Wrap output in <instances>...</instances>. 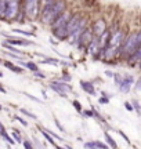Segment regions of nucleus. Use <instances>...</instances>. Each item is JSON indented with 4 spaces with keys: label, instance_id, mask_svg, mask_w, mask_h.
Masks as SVG:
<instances>
[{
    "label": "nucleus",
    "instance_id": "f257e3e1",
    "mask_svg": "<svg viewBox=\"0 0 141 149\" xmlns=\"http://www.w3.org/2000/svg\"><path fill=\"white\" fill-rule=\"evenodd\" d=\"M68 8L66 1H55V0H46L42 1V10H40L39 19L43 25H50L54 22L58 17L62 14L64 11Z\"/></svg>",
    "mask_w": 141,
    "mask_h": 149
},
{
    "label": "nucleus",
    "instance_id": "f03ea898",
    "mask_svg": "<svg viewBox=\"0 0 141 149\" xmlns=\"http://www.w3.org/2000/svg\"><path fill=\"white\" fill-rule=\"evenodd\" d=\"M140 47H141V29L129 32V33L126 35L123 44H122V50H120L119 58L127 61L132 55L136 54V51Z\"/></svg>",
    "mask_w": 141,
    "mask_h": 149
},
{
    "label": "nucleus",
    "instance_id": "7ed1b4c3",
    "mask_svg": "<svg viewBox=\"0 0 141 149\" xmlns=\"http://www.w3.org/2000/svg\"><path fill=\"white\" fill-rule=\"evenodd\" d=\"M42 1H38V0H26V1H22V14L26 19L29 21H35L40 17V10H42Z\"/></svg>",
    "mask_w": 141,
    "mask_h": 149
},
{
    "label": "nucleus",
    "instance_id": "20e7f679",
    "mask_svg": "<svg viewBox=\"0 0 141 149\" xmlns=\"http://www.w3.org/2000/svg\"><path fill=\"white\" fill-rule=\"evenodd\" d=\"M48 88L55 91L57 94L60 95V97H62V98H68V94L73 91V88H72V86H70L69 83H65V82L60 80V79L51 80L50 84H48Z\"/></svg>",
    "mask_w": 141,
    "mask_h": 149
},
{
    "label": "nucleus",
    "instance_id": "39448f33",
    "mask_svg": "<svg viewBox=\"0 0 141 149\" xmlns=\"http://www.w3.org/2000/svg\"><path fill=\"white\" fill-rule=\"evenodd\" d=\"M21 7H22V1H18V0L7 1V10L4 14V21H17L18 15L21 14Z\"/></svg>",
    "mask_w": 141,
    "mask_h": 149
},
{
    "label": "nucleus",
    "instance_id": "423d86ee",
    "mask_svg": "<svg viewBox=\"0 0 141 149\" xmlns=\"http://www.w3.org/2000/svg\"><path fill=\"white\" fill-rule=\"evenodd\" d=\"M73 13H75V11H73L72 8H69V7L66 8V10L64 11L62 14L58 17V18L55 19L53 24L50 25V29H51V32H53V31H57V29H62V28H65V26H66V24L69 22L70 17L73 15Z\"/></svg>",
    "mask_w": 141,
    "mask_h": 149
},
{
    "label": "nucleus",
    "instance_id": "0eeeda50",
    "mask_svg": "<svg viewBox=\"0 0 141 149\" xmlns=\"http://www.w3.org/2000/svg\"><path fill=\"white\" fill-rule=\"evenodd\" d=\"M82 17H83V14H82V13H79V11H75V13H73V15L70 17L69 22H68V24H66V26H65V32H66V36H68V39H69L70 36L75 33V31L78 29L79 22H80Z\"/></svg>",
    "mask_w": 141,
    "mask_h": 149
},
{
    "label": "nucleus",
    "instance_id": "6e6552de",
    "mask_svg": "<svg viewBox=\"0 0 141 149\" xmlns=\"http://www.w3.org/2000/svg\"><path fill=\"white\" fill-rule=\"evenodd\" d=\"M93 39H94L93 31H91L90 26H87V29L83 32L82 36L79 37V41H78V44H76V48H78V50H85V51H86L87 46L91 43V40Z\"/></svg>",
    "mask_w": 141,
    "mask_h": 149
},
{
    "label": "nucleus",
    "instance_id": "1a4fd4ad",
    "mask_svg": "<svg viewBox=\"0 0 141 149\" xmlns=\"http://www.w3.org/2000/svg\"><path fill=\"white\" fill-rule=\"evenodd\" d=\"M90 28H91V31H93L94 36H95V37H100L101 35H104L105 32L108 31V24H107V21H105L104 18H97Z\"/></svg>",
    "mask_w": 141,
    "mask_h": 149
},
{
    "label": "nucleus",
    "instance_id": "9d476101",
    "mask_svg": "<svg viewBox=\"0 0 141 149\" xmlns=\"http://www.w3.org/2000/svg\"><path fill=\"white\" fill-rule=\"evenodd\" d=\"M7 39L4 40L6 43H8L10 46H14V47H17V46H23V47H28V46H35L36 43L35 41H31V40H25L22 39V37H13V36H10L8 33H3Z\"/></svg>",
    "mask_w": 141,
    "mask_h": 149
},
{
    "label": "nucleus",
    "instance_id": "9b49d317",
    "mask_svg": "<svg viewBox=\"0 0 141 149\" xmlns=\"http://www.w3.org/2000/svg\"><path fill=\"white\" fill-rule=\"evenodd\" d=\"M134 78L133 75H125L123 76V80H122V83L119 84V91L120 93H123V94H127V93H130V88L134 86Z\"/></svg>",
    "mask_w": 141,
    "mask_h": 149
},
{
    "label": "nucleus",
    "instance_id": "f8f14e48",
    "mask_svg": "<svg viewBox=\"0 0 141 149\" xmlns=\"http://www.w3.org/2000/svg\"><path fill=\"white\" fill-rule=\"evenodd\" d=\"M86 51L89 53V54L91 55V57H95V55L100 53V41H98V37H95L94 36V39L91 40V43L87 46V48H86Z\"/></svg>",
    "mask_w": 141,
    "mask_h": 149
},
{
    "label": "nucleus",
    "instance_id": "ddd939ff",
    "mask_svg": "<svg viewBox=\"0 0 141 149\" xmlns=\"http://www.w3.org/2000/svg\"><path fill=\"white\" fill-rule=\"evenodd\" d=\"M79 84L82 87V90L89 95H95V87L91 82H87V80H80Z\"/></svg>",
    "mask_w": 141,
    "mask_h": 149
},
{
    "label": "nucleus",
    "instance_id": "4468645a",
    "mask_svg": "<svg viewBox=\"0 0 141 149\" xmlns=\"http://www.w3.org/2000/svg\"><path fill=\"white\" fill-rule=\"evenodd\" d=\"M104 138H105V142H107V145H108L109 148H112V149H119L116 141H115V140L111 137V134L108 133V131H104Z\"/></svg>",
    "mask_w": 141,
    "mask_h": 149
},
{
    "label": "nucleus",
    "instance_id": "2eb2a0df",
    "mask_svg": "<svg viewBox=\"0 0 141 149\" xmlns=\"http://www.w3.org/2000/svg\"><path fill=\"white\" fill-rule=\"evenodd\" d=\"M4 66L7 68V69H10L11 72H14V73H23V68L22 66H17V65H14L13 62H10V61H4Z\"/></svg>",
    "mask_w": 141,
    "mask_h": 149
},
{
    "label": "nucleus",
    "instance_id": "dca6fc26",
    "mask_svg": "<svg viewBox=\"0 0 141 149\" xmlns=\"http://www.w3.org/2000/svg\"><path fill=\"white\" fill-rule=\"evenodd\" d=\"M126 62H129L130 65H133V63H137V65H138V63L141 62V47L138 48V50L136 51V54L132 55V57H130Z\"/></svg>",
    "mask_w": 141,
    "mask_h": 149
},
{
    "label": "nucleus",
    "instance_id": "f3484780",
    "mask_svg": "<svg viewBox=\"0 0 141 149\" xmlns=\"http://www.w3.org/2000/svg\"><path fill=\"white\" fill-rule=\"evenodd\" d=\"M38 127H39V130H40V133H42V135L44 137V140H47V142H48L50 145H53V146H54V148H55V146H57L58 144H57V142L54 141V138H53V137H51L50 134H47L46 131H44V130L42 128V124H39V126H38Z\"/></svg>",
    "mask_w": 141,
    "mask_h": 149
},
{
    "label": "nucleus",
    "instance_id": "a211bd4d",
    "mask_svg": "<svg viewBox=\"0 0 141 149\" xmlns=\"http://www.w3.org/2000/svg\"><path fill=\"white\" fill-rule=\"evenodd\" d=\"M22 68H26V69H29V71L33 72V73L39 71V66H38V63L33 62V61H28V62H23Z\"/></svg>",
    "mask_w": 141,
    "mask_h": 149
},
{
    "label": "nucleus",
    "instance_id": "6ab92c4d",
    "mask_svg": "<svg viewBox=\"0 0 141 149\" xmlns=\"http://www.w3.org/2000/svg\"><path fill=\"white\" fill-rule=\"evenodd\" d=\"M1 46L6 48V50L11 51L13 54H15V55H22L23 54L22 51H19V50H18L17 47H14V46H10V44H8V43H6V41H3V43H1Z\"/></svg>",
    "mask_w": 141,
    "mask_h": 149
},
{
    "label": "nucleus",
    "instance_id": "aec40b11",
    "mask_svg": "<svg viewBox=\"0 0 141 149\" xmlns=\"http://www.w3.org/2000/svg\"><path fill=\"white\" fill-rule=\"evenodd\" d=\"M90 109L93 110V113H94V119H95V120H98V122H100L101 124H107V119H105V118H102V115H101V113H100V112H98L97 109H95L94 106H91Z\"/></svg>",
    "mask_w": 141,
    "mask_h": 149
},
{
    "label": "nucleus",
    "instance_id": "412c9836",
    "mask_svg": "<svg viewBox=\"0 0 141 149\" xmlns=\"http://www.w3.org/2000/svg\"><path fill=\"white\" fill-rule=\"evenodd\" d=\"M109 100H111V94L105 93V91H102L101 97L98 98V102H100L101 105H108V104H109Z\"/></svg>",
    "mask_w": 141,
    "mask_h": 149
},
{
    "label": "nucleus",
    "instance_id": "4be33fe9",
    "mask_svg": "<svg viewBox=\"0 0 141 149\" xmlns=\"http://www.w3.org/2000/svg\"><path fill=\"white\" fill-rule=\"evenodd\" d=\"M40 62L48 63V65H58V63H60V59H58V58H53V57H46V58L42 59Z\"/></svg>",
    "mask_w": 141,
    "mask_h": 149
},
{
    "label": "nucleus",
    "instance_id": "5701e85b",
    "mask_svg": "<svg viewBox=\"0 0 141 149\" xmlns=\"http://www.w3.org/2000/svg\"><path fill=\"white\" fill-rule=\"evenodd\" d=\"M6 10H7V1L6 0H0V19H4Z\"/></svg>",
    "mask_w": 141,
    "mask_h": 149
},
{
    "label": "nucleus",
    "instance_id": "b1692460",
    "mask_svg": "<svg viewBox=\"0 0 141 149\" xmlns=\"http://www.w3.org/2000/svg\"><path fill=\"white\" fill-rule=\"evenodd\" d=\"M11 138H14V141L15 142H18V144H21V142H23L22 141V135H21V133L17 130V128H14L13 130V134H11Z\"/></svg>",
    "mask_w": 141,
    "mask_h": 149
},
{
    "label": "nucleus",
    "instance_id": "393cba45",
    "mask_svg": "<svg viewBox=\"0 0 141 149\" xmlns=\"http://www.w3.org/2000/svg\"><path fill=\"white\" fill-rule=\"evenodd\" d=\"M14 33H18V35H23V36H29V37H35V32H29V31H22V29H13Z\"/></svg>",
    "mask_w": 141,
    "mask_h": 149
},
{
    "label": "nucleus",
    "instance_id": "a878e982",
    "mask_svg": "<svg viewBox=\"0 0 141 149\" xmlns=\"http://www.w3.org/2000/svg\"><path fill=\"white\" fill-rule=\"evenodd\" d=\"M72 106L75 108V110H76L78 113L82 115V112H83V106H82V104H80L78 100H73V101H72Z\"/></svg>",
    "mask_w": 141,
    "mask_h": 149
},
{
    "label": "nucleus",
    "instance_id": "bb28decb",
    "mask_svg": "<svg viewBox=\"0 0 141 149\" xmlns=\"http://www.w3.org/2000/svg\"><path fill=\"white\" fill-rule=\"evenodd\" d=\"M19 112H21L22 115H25V116H28V118L33 119V120H38V116H36L35 113H32V112H29V110H28V109H25V108H21V109H19Z\"/></svg>",
    "mask_w": 141,
    "mask_h": 149
},
{
    "label": "nucleus",
    "instance_id": "cd10ccee",
    "mask_svg": "<svg viewBox=\"0 0 141 149\" xmlns=\"http://www.w3.org/2000/svg\"><path fill=\"white\" fill-rule=\"evenodd\" d=\"M0 135H1V137H3V138H4V140H6V141H7L10 145H14V142H15V141H14V140H13V138L8 135L7 131H1V133H0Z\"/></svg>",
    "mask_w": 141,
    "mask_h": 149
},
{
    "label": "nucleus",
    "instance_id": "c85d7f7f",
    "mask_svg": "<svg viewBox=\"0 0 141 149\" xmlns=\"http://www.w3.org/2000/svg\"><path fill=\"white\" fill-rule=\"evenodd\" d=\"M60 80H62V82H65V83H69L70 80H72V76L68 73V71H64L62 72V76L60 78Z\"/></svg>",
    "mask_w": 141,
    "mask_h": 149
},
{
    "label": "nucleus",
    "instance_id": "c756f323",
    "mask_svg": "<svg viewBox=\"0 0 141 149\" xmlns=\"http://www.w3.org/2000/svg\"><path fill=\"white\" fill-rule=\"evenodd\" d=\"M132 105H133L134 110L138 113V116H141V105H140V102L137 101V100H133V101H132Z\"/></svg>",
    "mask_w": 141,
    "mask_h": 149
},
{
    "label": "nucleus",
    "instance_id": "7c9ffc66",
    "mask_svg": "<svg viewBox=\"0 0 141 149\" xmlns=\"http://www.w3.org/2000/svg\"><path fill=\"white\" fill-rule=\"evenodd\" d=\"M42 128H43V130H44V131H46L47 134H50V135H51V137H53L54 140H58V141H62V138H61V137H60L58 134H55L54 131H51V130H48V128H44L43 126H42Z\"/></svg>",
    "mask_w": 141,
    "mask_h": 149
},
{
    "label": "nucleus",
    "instance_id": "2f4dec72",
    "mask_svg": "<svg viewBox=\"0 0 141 149\" xmlns=\"http://www.w3.org/2000/svg\"><path fill=\"white\" fill-rule=\"evenodd\" d=\"M113 80H115V84L119 87V84H120L122 80H123V76H122L120 73H115V75H113Z\"/></svg>",
    "mask_w": 141,
    "mask_h": 149
},
{
    "label": "nucleus",
    "instance_id": "473e14b6",
    "mask_svg": "<svg viewBox=\"0 0 141 149\" xmlns=\"http://www.w3.org/2000/svg\"><path fill=\"white\" fill-rule=\"evenodd\" d=\"M54 123H55V126H57V128H58L61 133H64V134L66 133V131H65V128H64V126L61 124V122H60V120H58L57 118H54Z\"/></svg>",
    "mask_w": 141,
    "mask_h": 149
},
{
    "label": "nucleus",
    "instance_id": "72a5a7b5",
    "mask_svg": "<svg viewBox=\"0 0 141 149\" xmlns=\"http://www.w3.org/2000/svg\"><path fill=\"white\" fill-rule=\"evenodd\" d=\"M82 116H85V118H94V113L91 109H83Z\"/></svg>",
    "mask_w": 141,
    "mask_h": 149
},
{
    "label": "nucleus",
    "instance_id": "f704fd0d",
    "mask_svg": "<svg viewBox=\"0 0 141 149\" xmlns=\"http://www.w3.org/2000/svg\"><path fill=\"white\" fill-rule=\"evenodd\" d=\"M4 54L8 55L10 58H14V59H17V61H19V62L22 61V57H21V55H15V54H13V53H8V51H4Z\"/></svg>",
    "mask_w": 141,
    "mask_h": 149
},
{
    "label": "nucleus",
    "instance_id": "c9c22d12",
    "mask_svg": "<svg viewBox=\"0 0 141 149\" xmlns=\"http://www.w3.org/2000/svg\"><path fill=\"white\" fill-rule=\"evenodd\" d=\"M22 145H23V148H25V149H35L33 144H32L29 140H25V141L22 142Z\"/></svg>",
    "mask_w": 141,
    "mask_h": 149
},
{
    "label": "nucleus",
    "instance_id": "e433bc0d",
    "mask_svg": "<svg viewBox=\"0 0 141 149\" xmlns=\"http://www.w3.org/2000/svg\"><path fill=\"white\" fill-rule=\"evenodd\" d=\"M14 119H15L17 122H19V123H21V124H22L23 127H26V126H28V122H26L25 119H22L21 116H18V115H15V116H14Z\"/></svg>",
    "mask_w": 141,
    "mask_h": 149
},
{
    "label": "nucleus",
    "instance_id": "4c0bfd02",
    "mask_svg": "<svg viewBox=\"0 0 141 149\" xmlns=\"http://www.w3.org/2000/svg\"><path fill=\"white\" fill-rule=\"evenodd\" d=\"M134 90H136V91H141V76L137 79V82L134 83Z\"/></svg>",
    "mask_w": 141,
    "mask_h": 149
},
{
    "label": "nucleus",
    "instance_id": "58836bf2",
    "mask_svg": "<svg viewBox=\"0 0 141 149\" xmlns=\"http://www.w3.org/2000/svg\"><path fill=\"white\" fill-rule=\"evenodd\" d=\"M33 76H35V78H38V79H42V80H43V79H46V75H44L43 72H40V71L35 72V73H33Z\"/></svg>",
    "mask_w": 141,
    "mask_h": 149
},
{
    "label": "nucleus",
    "instance_id": "ea45409f",
    "mask_svg": "<svg viewBox=\"0 0 141 149\" xmlns=\"http://www.w3.org/2000/svg\"><path fill=\"white\" fill-rule=\"evenodd\" d=\"M125 108H126V110H129V112H133V110H134L133 105H132V102H129V101L125 102Z\"/></svg>",
    "mask_w": 141,
    "mask_h": 149
},
{
    "label": "nucleus",
    "instance_id": "a19ab883",
    "mask_svg": "<svg viewBox=\"0 0 141 149\" xmlns=\"http://www.w3.org/2000/svg\"><path fill=\"white\" fill-rule=\"evenodd\" d=\"M117 134H119V135H122V137H123V140H125V141H126V144H129V145H130V144H132V142H130V140H129V137H127V135H126V134L123 133V131H117Z\"/></svg>",
    "mask_w": 141,
    "mask_h": 149
},
{
    "label": "nucleus",
    "instance_id": "79ce46f5",
    "mask_svg": "<svg viewBox=\"0 0 141 149\" xmlns=\"http://www.w3.org/2000/svg\"><path fill=\"white\" fill-rule=\"evenodd\" d=\"M23 95H26L29 100H32V101H35V102H39V104L42 102V100H39V98H36V97H33V95H31V94H28V93H25Z\"/></svg>",
    "mask_w": 141,
    "mask_h": 149
},
{
    "label": "nucleus",
    "instance_id": "37998d69",
    "mask_svg": "<svg viewBox=\"0 0 141 149\" xmlns=\"http://www.w3.org/2000/svg\"><path fill=\"white\" fill-rule=\"evenodd\" d=\"M113 72H111V71H105V76H108V78H113Z\"/></svg>",
    "mask_w": 141,
    "mask_h": 149
},
{
    "label": "nucleus",
    "instance_id": "c03bdc74",
    "mask_svg": "<svg viewBox=\"0 0 141 149\" xmlns=\"http://www.w3.org/2000/svg\"><path fill=\"white\" fill-rule=\"evenodd\" d=\"M60 63H61V65H64V66H69V65H70L68 61H60Z\"/></svg>",
    "mask_w": 141,
    "mask_h": 149
},
{
    "label": "nucleus",
    "instance_id": "a18cd8bd",
    "mask_svg": "<svg viewBox=\"0 0 141 149\" xmlns=\"http://www.w3.org/2000/svg\"><path fill=\"white\" fill-rule=\"evenodd\" d=\"M0 93H3V94H6V93H7V90H6V88H4V87H3V86H0Z\"/></svg>",
    "mask_w": 141,
    "mask_h": 149
},
{
    "label": "nucleus",
    "instance_id": "49530a36",
    "mask_svg": "<svg viewBox=\"0 0 141 149\" xmlns=\"http://www.w3.org/2000/svg\"><path fill=\"white\" fill-rule=\"evenodd\" d=\"M1 131H6V127H4V126H3V123L0 122V133H1Z\"/></svg>",
    "mask_w": 141,
    "mask_h": 149
},
{
    "label": "nucleus",
    "instance_id": "de8ad7c7",
    "mask_svg": "<svg viewBox=\"0 0 141 149\" xmlns=\"http://www.w3.org/2000/svg\"><path fill=\"white\" fill-rule=\"evenodd\" d=\"M50 43H51V44H54V46H57V44H58V41H55V40H53V37L50 39Z\"/></svg>",
    "mask_w": 141,
    "mask_h": 149
},
{
    "label": "nucleus",
    "instance_id": "09e8293b",
    "mask_svg": "<svg viewBox=\"0 0 141 149\" xmlns=\"http://www.w3.org/2000/svg\"><path fill=\"white\" fill-rule=\"evenodd\" d=\"M42 94H43V98L47 100V95H46V91H44V90H42Z\"/></svg>",
    "mask_w": 141,
    "mask_h": 149
},
{
    "label": "nucleus",
    "instance_id": "8fccbe9b",
    "mask_svg": "<svg viewBox=\"0 0 141 149\" xmlns=\"http://www.w3.org/2000/svg\"><path fill=\"white\" fill-rule=\"evenodd\" d=\"M55 149H66V148H65V146H60V145H57V146H55Z\"/></svg>",
    "mask_w": 141,
    "mask_h": 149
},
{
    "label": "nucleus",
    "instance_id": "3c124183",
    "mask_svg": "<svg viewBox=\"0 0 141 149\" xmlns=\"http://www.w3.org/2000/svg\"><path fill=\"white\" fill-rule=\"evenodd\" d=\"M65 148H66V149H73V146H70V145H66Z\"/></svg>",
    "mask_w": 141,
    "mask_h": 149
},
{
    "label": "nucleus",
    "instance_id": "603ef678",
    "mask_svg": "<svg viewBox=\"0 0 141 149\" xmlns=\"http://www.w3.org/2000/svg\"><path fill=\"white\" fill-rule=\"evenodd\" d=\"M137 66H138V69H140V71H141V62L138 63V65H137Z\"/></svg>",
    "mask_w": 141,
    "mask_h": 149
},
{
    "label": "nucleus",
    "instance_id": "864d4df0",
    "mask_svg": "<svg viewBox=\"0 0 141 149\" xmlns=\"http://www.w3.org/2000/svg\"><path fill=\"white\" fill-rule=\"evenodd\" d=\"M7 149H13V148H11V146H10V145H8V146H7Z\"/></svg>",
    "mask_w": 141,
    "mask_h": 149
},
{
    "label": "nucleus",
    "instance_id": "5fc2aeb1",
    "mask_svg": "<svg viewBox=\"0 0 141 149\" xmlns=\"http://www.w3.org/2000/svg\"><path fill=\"white\" fill-rule=\"evenodd\" d=\"M1 109H3V106H1V104H0V110H1Z\"/></svg>",
    "mask_w": 141,
    "mask_h": 149
},
{
    "label": "nucleus",
    "instance_id": "6e6d98bb",
    "mask_svg": "<svg viewBox=\"0 0 141 149\" xmlns=\"http://www.w3.org/2000/svg\"><path fill=\"white\" fill-rule=\"evenodd\" d=\"M1 76H3V73H1V72H0V78H1Z\"/></svg>",
    "mask_w": 141,
    "mask_h": 149
},
{
    "label": "nucleus",
    "instance_id": "4d7b16f0",
    "mask_svg": "<svg viewBox=\"0 0 141 149\" xmlns=\"http://www.w3.org/2000/svg\"><path fill=\"white\" fill-rule=\"evenodd\" d=\"M0 62H1V59H0Z\"/></svg>",
    "mask_w": 141,
    "mask_h": 149
}]
</instances>
